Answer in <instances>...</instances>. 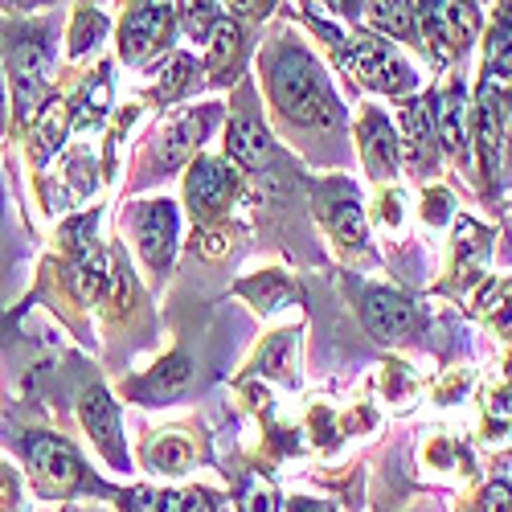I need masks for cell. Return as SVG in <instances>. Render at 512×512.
Here are the masks:
<instances>
[{
    "mask_svg": "<svg viewBox=\"0 0 512 512\" xmlns=\"http://www.w3.org/2000/svg\"><path fill=\"white\" fill-rule=\"evenodd\" d=\"M173 242H177V209L168 201H152L140 209V246L148 254V263L164 267L173 259Z\"/></svg>",
    "mask_w": 512,
    "mask_h": 512,
    "instance_id": "cell-8",
    "label": "cell"
},
{
    "mask_svg": "<svg viewBox=\"0 0 512 512\" xmlns=\"http://www.w3.org/2000/svg\"><path fill=\"white\" fill-rule=\"evenodd\" d=\"M95 33H103V17H95V13H82V25H78V33H74V54L87 50Z\"/></svg>",
    "mask_w": 512,
    "mask_h": 512,
    "instance_id": "cell-26",
    "label": "cell"
},
{
    "mask_svg": "<svg viewBox=\"0 0 512 512\" xmlns=\"http://www.w3.org/2000/svg\"><path fill=\"white\" fill-rule=\"evenodd\" d=\"M484 512H512V492L504 484H492L484 492Z\"/></svg>",
    "mask_w": 512,
    "mask_h": 512,
    "instance_id": "cell-28",
    "label": "cell"
},
{
    "mask_svg": "<svg viewBox=\"0 0 512 512\" xmlns=\"http://www.w3.org/2000/svg\"><path fill=\"white\" fill-rule=\"evenodd\" d=\"M29 463H33V476L46 492H66L78 484L82 476V459L70 443L54 439V435H37L29 439Z\"/></svg>",
    "mask_w": 512,
    "mask_h": 512,
    "instance_id": "cell-3",
    "label": "cell"
},
{
    "mask_svg": "<svg viewBox=\"0 0 512 512\" xmlns=\"http://www.w3.org/2000/svg\"><path fill=\"white\" fill-rule=\"evenodd\" d=\"M230 173L218 164V160H197L193 173H189V201L193 209H218L230 193Z\"/></svg>",
    "mask_w": 512,
    "mask_h": 512,
    "instance_id": "cell-12",
    "label": "cell"
},
{
    "mask_svg": "<svg viewBox=\"0 0 512 512\" xmlns=\"http://www.w3.org/2000/svg\"><path fill=\"white\" fill-rule=\"evenodd\" d=\"M271 95L283 107L287 119L328 127L336 123V95L328 87L324 70L304 54V50H283L275 70H271Z\"/></svg>",
    "mask_w": 512,
    "mask_h": 512,
    "instance_id": "cell-1",
    "label": "cell"
},
{
    "mask_svg": "<svg viewBox=\"0 0 512 512\" xmlns=\"http://www.w3.org/2000/svg\"><path fill=\"white\" fill-rule=\"evenodd\" d=\"M431 222H447V193H431Z\"/></svg>",
    "mask_w": 512,
    "mask_h": 512,
    "instance_id": "cell-30",
    "label": "cell"
},
{
    "mask_svg": "<svg viewBox=\"0 0 512 512\" xmlns=\"http://www.w3.org/2000/svg\"><path fill=\"white\" fill-rule=\"evenodd\" d=\"M488 62H492L496 70L512 74V21H504V25L496 29V37L488 41Z\"/></svg>",
    "mask_w": 512,
    "mask_h": 512,
    "instance_id": "cell-20",
    "label": "cell"
},
{
    "mask_svg": "<svg viewBox=\"0 0 512 512\" xmlns=\"http://www.w3.org/2000/svg\"><path fill=\"white\" fill-rule=\"evenodd\" d=\"M242 508H246V512H275L279 504H275V492H271L267 484H259V488H250V496L242 500Z\"/></svg>",
    "mask_w": 512,
    "mask_h": 512,
    "instance_id": "cell-27",
    "label": "cell"
},
{
    "mask_svg": "<svg viewBox=\"0 0 512 512\" xmlns=\"http://www.w3.org/2000/svg\"><path fill=\"white\" fill-rule=\"evenodd\" d=\"M361 156L365 164L373 168V177H390L398 168V140H394V127L381 119V115H369L365 127H361Z\"/></svg>",
    "mask_w": 512,
    "mask_h": 512,
    "instance_id": "cell-11",
    "label": "cell"
},
{
    "mask_svg": "<svg viewBox=\"0 0 512 512\" xmlns=\"http://www.w3.org/2000/svg\"><path fill=\"white\" fill-rule=\"evenodd\" d=\"M103 279H107V271H103V254H87V259L78 263V271H74V283H78V295H82V300H95V295L103 291Z\"/></svg>",
    "mask_w": 512,
    "mask_h": 512,
    "instance_id": "cell-18",
    "label": "cell"
},
{
    "mask_svg": "<svg viewBox=\"0 0 512 512\" xmlns=\"http://www.w3.org/2000/svg\"><path fill=\"white\" fill-rule=\"evenodd\" d=\"M226 148H230V156H234L242 168H263V164L271 160V136H267V127H263L259 119H250V115L230 119Z\"/></svg>",
    "mask_w": 512,
    "mask_h": 512,
    "instance_id": "cell-10",
    "label": "cell"
},
{
    "mask_svg": "<svg viewBox=\"0 0 512 512\" xmlns=\"http://www.w3.org/2000/svg\"><path fill=\"white\" fill-rule=\"evenodd\" d=\"M103 111H107V82H95V87L87 91V111L74 115V123H78V127H87V123H95Z\"/></svg>",
    "mask_w": 512,
    "mask_h": 512,
    "instance_id": "cell-23",
    "label": "cell"
},
{
    "mask_svg": "<svg viewBox=\"0 0 512 512\" xmlns=\"http://www.w3.org/2000/svg\"><path fill=\"white\" fill-rule=\"evenodd\" d=\"M345 66L361 82H369V87L386 91V95H398V91H410L414 87L410 66L386 46V41H377V37H353L349 50H345Z\"/></svg>",
    "mask_w": 512,
    "mask_h": 512,
    "instance_id": "cell-2",
    "label": "cell"
},
{
    "mask_svg": "<svg viewBox=\"0 0 512 512\" xmlns=\"http://www.w3.org/2000/svg\"><path fill=\"white\" fill-rule=\"evenodd\" d=\"M238 54V29L230 21H222L218 29H213V41H209V66L213 70H226Z\"/></svg>",
    "mask_w": 512,
    "mask_h": 512,
    "instance_id": "cell-17",
    "label": "cell"
},
{
    "mask_svg": "<svg viewBox=\"0 0 512 512\" xmlns=\"http://www.w3.org/2000/svg\"><path fill=\"white\" fill-rule=\"evenodd\" d=\"M365 324L381 340H398L414 328V304L398 291H369L365 295Z\"/></svg>",
    "mask_w": 512,
    "mask_h": 512,
    "instance_id": "cell-5",
    "label": "cell"
},
{
    "mask_svg": "<svg viewBox=\"0 0 512 512\" xmlns=\"http://www.w3.org/2000/svg\"><path fill=\"white\" fill-rule=\"evenodd\" d=\"M189 74H193V62L189 58H173V62H168V78L160 82V91L164 95H177L185 82H189Z\"/></svg>",
    "mask_w": 512,
    "mask_h": 512,
    "instance_id": "cell-24",
    "label": "cell"
},
{
    "mask_svg": "<svg viewBox=\"0 0 512 512\" xmlns=\"http://www.w3.org/2000/svg\"><path fill=\"white\" fill-rule=\"evenodd\" d=\"M152 459L160 463V472H181V467L189 463V447L185 443H160L152 451Z\"/></svg>",
    "mask_w": 512,
    "mask_h": 512,
    "instance_id": "cell-22",
    "label": "cell"
},
{
    "mask_svg": "<svg viewBox=\"0 0 512 512\" xmlns=\"http://www.w3.org/2000/svg\"><path fill=\"white\" fill-rule=\"evenodd\" d=\"M127 512H160V496H152V492L127 496Z\"/></svg>",
    "mask_w": 512,
    "mask_h": 512,
    "instance_id": "cell-29",
    "label": "cell"
},
{
    "mask_svg": "<svg viewBox=\"0 0 512 512\" xmlns=\"http://www.w3.org/2000/svg\"><path fill=\"white\" fill-rule=\"evenodd\" d=\"M504 103H508V91L500 78H488L480 87V160H484V173L492 177L496 164H500V119H504Z\"/></svg>",
    "mask_w": 512,
    "mask_h": 512,
    "instance_id": "cell-7",
    "label": "cell"
},
{
    "mask_svg": "<svg viewBox=\"0 0 512 512\" xmlns=\"http://www.w3.org/2000/svg\"><path fill=\"white\" fill-rule=\"evenodd\" d=\"M439 136L447 148H459L467 140V103H463V91L451 87L443 99H439Z\"/></svg>",
    "mask_w": 512,
    "mask_h": 512,
    "instance_id": "cell-14",
    "label": "cell"
},
{
    "mask_svg": "<svg viewBox=\"0 0 512 512\" xmlns=\"http://www.w3.org/2000/svg\"><path fill=\"white\" fill-rule=\"evenodd\" d=\"M9 70H13V91H17V103L21 111H29L41 95V82H46V70H50V58H46V46L41 41H17L13 54H9Z\"/></svg>",
    "mask_w": 512,
    "mask_h": 512,
    "instance_id": "cell-6",
    "label": "cell"
},
{
    "mask_svg": "<svg viewBox=\"0 0 512 512\" xmlns=\"http://www.w3.org/2000/svg\"><path fill=\"white\" fill-rule=\"evenodd\" d=\"M291 512H332V508L320 500H291Z\"/></svg>",
    "mask_w": 512,
    "mask_h": 512,
    "instance_id": "cell-31",
    "label": "cell"
},
{
    "mask_svg": "<svg viewBox=\"0 0 512 512\" xmlns=\"http://www.w3.org/2000/svg\"><path fill=\"white\" fill-rule=\"evenodd\" d=\"M414 5H369V17L381 25V29H390L398 37H410L414 33Z\"/></svg>",
    "mask_w": 512,
    "mask_h": 512,
    "instance_id": "cell-16",
    "label": "cell"
},
{
    "mask_svg": "<svg viewBox=\"0 0 512 512\" xmlns=\"http://www.w3.org/2000/svg\"><path fill=\"white\" fill-rule=\"evenodd\" d=\"M189 381V369H185V357H177L173 361V373H156L152 377V390H164V394H173V390H181Z\"/></svg>",
    "mask_w": 512,
    "mask_h": 512,
    "instance_id": "cell-25",
    "label": "cell"
},
{
    "mask_svg": "<svg viewBox=\"0 0 512 512\" xmlns=\"http://www.w3.org/2000/svg\"><path fill=\"white\" fill-rule=\"evenodd\" d=\"M160 512H213L205 492H173V496H160Z\"/></svg>",
    "mask_w": 512,
    "mask_h": 512,
    "instance_id": "cell-21",
    "label": "cell"
},
{
    "mask_svg": "<svg viewBox=\"0 0 512 512\" xmlns=\"http://www.w3.org/2000/svg\"><path fill=\"white\" fill-rule=\"evenodd\" d=\"M422 21L447 50H463L480 25V13H476V5H426Z\"/></svg>",
    "mask_w": 512,
    "mask_h": 512,
    "instance_id": "cell-9",
    "label": "cell"
},
{
    "mask_svg": "<svg viewBox=\"0 0 512 512\" xmlns=\"http://www.w3.org/2000/svg\"><path fill=\"white\" fill-rule=\"evenodd\" d=\"M168 17H173V9L168 5H140L127 13L123 21V33H119V50L127 62H144L160 41L168 33Z\"/></svg>",
    "mask_w": 512,
    "mask_h": 512,
    "instance_id": "cell-4",
    "label": "cell"
},
{
    "mask_svg": "<svg viewBox=\"0 0 512 512\" xmlns=\"http://www.w3.org/2000/svg\"><path fill=\"white\" fill-rule=\"evenodd\" d=\"M201 136H205V119L189 115L185 123H177L173 132L164 136V148H160L164 164H181V160L189 156V148H193V144H201Z\"/></svg>",
    "mask_w": 512,
    "mask_h": 512,
    "instance_id": "cell-15",
    "label": "cell"
},
{
    "mask_svg": "<svg viewBox=\"0 0 512 512\" xmlns=\"http://www.w3.org/2000/svg\"><path fill=\"white\" fill-rule=\"evenodd\" d=\"M332 230L345 238V242H357V238H365V222H361V209L353 205V201H345L336 213H332Z\"/></svg>",
    "mask_w": 512,
    "mask_h": 512,
    "instance_id": "cell-19",
    "label": "cell"
},
{
    "mask_svg": "<svg viewBox=\"0 0 512 512\" xmlns=\"http://www.w3.org/2000/svg\"><path fill=\"white\" fill-rule=\"evenodd\" d=\"M82 422L87 431L95 435V443H103L107 455H119L123 451V439H119V418H115V406L103 390H91L87 402H82Z\"/></svg>",
    "mask_w": 512,
    "mask_h": 512,
    "instance_id": "cell-13",
    "label": "cell"
}]
</instances>
